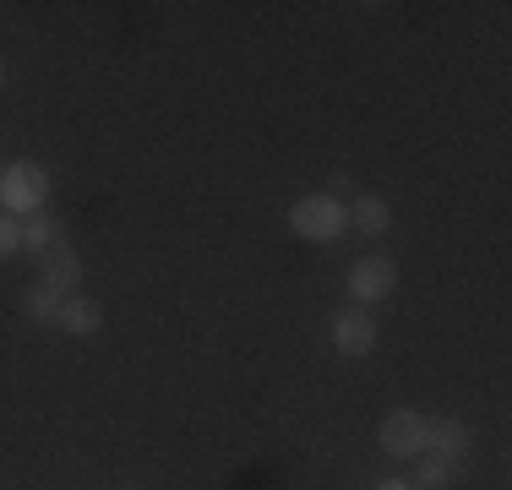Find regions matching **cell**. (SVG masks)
Returning <instances> with one entry per match:
<instances>
[{
	"mask_svg": "<svg viewBox=\"0 0 512 490\" xmlns=\"http://www.w3.org/2000/svg\"><path fill=\"white\" fill-rule=\"evenodd\" d=\"M44 202H50V175H44V164L17 158V164L0 169V213L33 218V213H44Z\"/></svg>",
	"mask_w": 512,
	"mask_h": 490,
	"instance_id": "6da1fadb",
	"label": "cell"
},
{
	"mask_svg": "<svg viewBox=\"0 0 512 490\" xmlns=\"http://www.w3.org/2000/svg\"><path fill=\"white\" fill-rule=\"evenodd\" d=\"M289 224H295V235H300V240L327 245V240H338V235L349 229V207L338 202L333 191H327V196H300L295 213H289Z\"/></svg>",
	"mask_w": 512,
	"mask_h": 490,
	"instance_id": "7a4b0ae2",
	"label": "cell"
},
{
	"mask_svg": "<svg viewBox=\"0 0 512 490\" xmlns=\"http://www.w3.org/2000/svg\"><path fill=\"white\" fill-rule=\"evenodd\" d=\"M382 452L387 458H420L425 447H431V420L425 414H414V409H398V414H387L382 420Z\"/></svg>",
	"mask_w": 512,
	"mask_h": 490,
	"instance_id": "3957f363",
	"label": "cell"
},
{
	"mask_svg": "<svg viewBox=\"0 0 512 490\" xmlns=\"http://www.w3.org/2000/svg\"><path fill=\"white\" fill-rule=\"evenodd\" d=\"M393 289H398V267L387 262V256H360V262L349 267V294H355L360 305L387 300Z\"/></svg>",
	"mask_w": 512,
	"mask_h": 490,
	"instance_id": "277c9868",
	"label": "cell"
},
{
	"mask_svg": "<svg viewBox=\"0 0 512 490\" xmlns=\"http://www.w3.org/2000/svg\"><path fill=\"white\" fill-rule=\"evenodd\" d=\"M77 273H82V256L71 251V245H60V240L39 256V284L50 289V294H60V300H66V294H77Z\"/></svg>",
	"mask_w": 512,
	"mask_h": 490,
	"instance_id": "5b68a950",
	"label": "cell"
},
{
	"mask_svg": "<svg viewBox=\"0 0 512 490\" xmlns=\"http://www.w3.org/2000/svg\"><path fill=\"white\" fill-rule=\"evenodd\" d=\"M333 343H338V354L360 360V354L376 349V322H371L365 311H344V316L333 322Z\"/></svg>",
	"mask_w": 512,
	"mask_h": 490,
	"instance_id": "8992f818",
	"label": "cell"
},
{
	"mask_svg": "<svg viewBox=\"0 0 512 490\" xmlns=\"http://www.w3.org/2000/svg\"><path fill=\"white\" fill-rule=\"evenodd\" d=\"M55 322L66 327V333L88 338V333H99L104 305H99V300H88V294H66V300H60V311H55Z\"/></svg>",
	"mask_w": 512,
	"mask_h": 490,
	"instance_id": "52a82bcc",
	"label": "cell"
},
{
	"mask_svg": "<svg viewBox=\"0 0 512 490\" xmlns=\"http://www.w3.org/2000/svg\"><path fill=\"white\" fill-rule=\"evenodd\" d=\"M349 224H355L360 235H387V229H393V207H387L382 196H355V202H349Z\"/></svg>",
	"mask_w": 512,
	"mask_h": 490,
	"instance_id": "ba28073f",
	"label": "cell"
},
{
	"mask_svg": "<svg viewBox=\"0 0 512 490\" xmlns=\"http://www.w3.org/2000/svg\"><path fill=\"white\" fill-rule=\"evenodd\" d=\"M425 452L458 463L463 452H469V431H463V420H436V425H431V447H425Z\"/></svg>",
	"mask_w": 512,
	"mask_h": 490,
	"instance_id": "9c48e42d",
	"label": "cell"
},
{
	"mask_svg": "<svg viewBox=\"0 0 512 490\" xmlns=\"http://www.w3.org/2000/svg\"><path fill=\"white\" fill-rule=\"evenodd\" d=\"M453 474H458V463H447V458H436V452H420V469H414V490H447L453 485Z\"/></svg>",
	"mask_w": 512,
	"mask_h": 490,
	"instance_id": "30bf717a",
	"label": "cell"
},
{
	"mask_svg": "<svg viewBox=\"0 0 512 490\" xmlns=\"http://www.w3.org/2000/svg\"><path fill=\"white\" fill-rule=\"evenodd\" d=\"M60 240V224L55 218H44V213H33L28 224H22V251H33V256H44L50 245Z\"/></svg>",
	"mask_w": 512,
	"mask_h": 490,
	"instance_id": "8fae6325",
	"label": "cell"
},
{
	"mask_svg": "<svg viewBox=\"0 0 512 490\" xmlns=\"http://www.w3.org/2000/svg\"><path fill=\"white\" fill-rule=\"evenodd\" d=\"M22 311H28V316H39V322H55V311H60V294H50L44 284H33L28 294H22Z\"/></svg>",
	"mask_w": 512,
	"mask_h": 490,
	"instance_id": "7c38bea8",
	"label": "cell"
},
{
	"mask_svg": "<svg viewBox=\"0 0 512 490\" xmlns=\"http://www.w3.org/2000/svg\"><path fill=\"white\" fill-rule=\"evenodd\" d=\"M22 251V224L11 213H0V262H6V256H17Z\"/></svg>",
	"mask_w": 512,
	"mask_h": 490,
	"instance_id": "4fadbf2b",
	"label": "cell"
},
{
	"mask_svg": "<svg viewBox=\"0 0 512 490\" xmlns=\"http://www.w3.org/2000/svg\"><path fill=\"white\" fill-rule=\"evenodd\" d=\"M371 490H414L409 480H382V485H371Z\"/></svg>",
	"mask_w": 512,
	"mask_h": 490,
	"instance_id": "5bb4252c",
	"label": "cell"
},
{
	"mask_svg": "<svg viewBox=\"0 0 512 490\" xmlns=\"http://www.w3.org/2000/svg\"><path fill=\"white\" fill-rule=\"evenodd\" d=\"M0 82H6V66H0Z\"/></svg>",
	"mask_w": 512,
	"mask_h": 490,
	"instance_id": "9a60e30c",
	"label": "cell"
}]
</instances>
